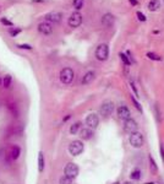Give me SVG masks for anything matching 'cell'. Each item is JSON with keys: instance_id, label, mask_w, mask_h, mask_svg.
<instances>
[{"instance_id": "6da1fadb", "label": "cell", "mask_w": 164, "mask_h": 184, "mask_svg": "<svg viewBox=\"0 0 164 184\" xmlns=\"http://www.w3.org/2000/svg\"><path fill=\"white\" fill-rule=\"evenodd\" d=\"M74 77H75V72L71 68H64L60 71V81L65 85H70L74 81Z\"/></svg>"}, {"instance_id": "9c48e42d", "label": "cell", "mask_w": 164, "mask_h": 184, "mask_svg": "<svg viewBox=\"0 0 164 184\" xmlns=\"http://www.w3.org/2000/svg\"><path fill=\"white\" fill-rule=\"evenodd\" d=\"M137 129H138V125H137V123L135 122L133 119L130 118V119L125 120V123H124V130H125L126 133H129V134L136 133Z\"/></svg>"}, {"instance_id": "2e32d148", "label": "cell", "mask_w": 164, "mask_h": 184, "mask_svg": "<svg viewBox=\"0 0 164 184\" xmlns=\"http://www.w3.org/2000/svg\"><path fill=\"white\" fill-rule=\"evenodd\" d=\"M161 7V1L159 0H151L148 2V9L149 11H157Z\"/></svg>"}, {"instance_id": "ba28073f", "label": "cell", "mask_w": 164, "mask_h": 184, "mask_svg": "<svg viewBox=\"0 0 164 184\" xmlns=\"http://www.w3.org/2000/svg\"><path fill=\"white\" fill-rule=\"evenodd\" d=\"M99 124V118L97 114L95 113H91L86 117V125L90 128V129H96Z\"/></svg>"}, {"instance_id": "e575fe53", "label": "cell", "mask_w": 164, "mask_h": 184, "mask_svg": "<svg viewBox=\"0 0 164 184\" xmlns=\"http://www.w3.org/2000/svg\"><path fill=\"white\" fill-rule=\"evenodd\" d=\"M113 184H120V183H118V182H115V183H113Z\"/></svg>"}, {"instance_id": "9a60e30c", "label": "cell", "mask_w": 164, "mask_h": 184, "mask_svg": "<svg viewBox=\"0 0 164 184\" xmlns=\"http://www.w3.org/2000/svg\"><path fill=\"white\" fill-rule=\"evenodd\" d=\"M95 71H88L85 74V76L82 77V84L83 85H88L90 82H92V80L95 79Z\"/></svg>"}, {"instance_id": "cb8c5ba5", "label": "cell", "mask_w": 164, "mask_h": 184, "mask_svg": "<svg viewBox=\"0 0 164 184\" xmlns=\"http://www.w3.org/2000/svg\"><path fill=\"white\" fill-rule=\"evenodd\" d=\"M59 184H72V179L71 178H69V177H61L60 178V181H59Z\"/></svg>"}, {"instance_id": "52a82bcc", "label": "cell", "mask_w": 164, "mask_h": 184, "mask_svg": "<svg viewBox=\"0 0 164 184\" xmlns=\"http://www.w3.org/2000/svg\"><path fill=\"white\" fill-rule=\"evenodd\" d=\"M67 24H69L70 27H72V28H77V27L82 24V15H81L78 11L71 14V16L69 17Z\"/></svg>"}, {"instance_id": "d590c367", "label": "cell", "mask_w": 164, "mask_h": 184, "mask_svg": "<svg viewBox=\"0 0 164 184\" xmlns=\"http://www.w3.org/2000/svg\"><path fill=\"white\" fill-rule=\"evenodd\" d=\"M0 11H1V7H0Z\"/></svg>"}, {"instance_id": "484cf974", "label": "cell", "mask_w": 164, "mask_h": 184, "mask_svg": "<svg viewBox=\"0 0 164 184\" xmlns=\"http://www.w3.org/2000/svg\"><path fill=\"white\" fill-rule=\"evenodd\" d=\"M17 48L20 49H27V50H32V47L30 44H17Z\"/></svg>"}, {"instance_id": "4316f807", "label": "cell", "mask_w": 164, "mask_h": 184, "mask_svg": "<svg viewBox=\"0 0 164 184\" xmlns=\"http://www.w3.org/2000/svg\"><path fill=\"white\" fill-rule=\"evenodd\" d=\"M120 58H121V60L124 61L125 65H129V64H130V61H129V59H128V57H126L124 53H120Z\"/></svg>"}, {"instance_id": "836d02e7", "label": "cell", "mask_w": 164, "mask_h": 184, "mask_svg": "<svg viewBox=\"0 0 164 184\" xmlns=\"http://www.w3.org/2000/svg\"><path fill=\"white\" fill-rule=\"evenodd\" d=\"M124 184H132V183H131V182H125Z\"/></svg>"}, {"instance_id": "f546056e", "label": "cell", "mask_w": 164, "mask_h": 184, "mask_svg": "<svg viewBox=\"0 0 164 184\" xmlns=\"http://www.w3.org/2000/svg\"><path fill=\"white\" fill-rule=\"evenodd\" d=\"M1 22H2L4 25H6V26H10V27H12V26H14L11 21H9V20H6V19H4V17L1 19Z\"/></svg>"}, {"instance_id": "44dd1931", "label": "cell", "mask_w": 164, "mask_h": 184, "mask_svg": "<svg viewBox=\"0 0 164 184\" xmlns=\"http://www.w3.org/2000/svg\"><path fill=\"white\" fill-rule=\"evenodd\" d=\"M83 2H85V0H74V7L76 9V10H80V9H82V6H83Z\"/></svg>"}, {"instance_id": "1f68e13d", "label": "cell", "mask_w": 164, "mask_h": 184, "mask_svg": "<svg viewBox=\"0 0 164 184\" xmlns=\"http://www.w3.org/2000/svg\"><path fill=\"white\" fill-rule=\"evenodd\" d=\"M159 151H161L162 158H163V161H164V145L163 144H161V146H159Z\"/></svg>"}, {"instance_id": "7a4b0ae2", "label": "cell", "mask_w": 164, "mask_h": 184, "mask_svg": "<svg viewBox=\"0 0 164 184\" xmlns=\"http://www.w3.org/2000/svg\"><path fill=\"white\" fill-rule=\"evenodd\" d=\"M108 57H109V47H108V44H105V43L99 44L97 47V49H96V58L100 61H104L108 59Z\"/></svg>"}, {"instance_id": "5bb4252c", "label": "cell", "mask_w": 164, "mask_h": 184, "mask_svg": "<svg viewBox=\"0 0 164 184\" xmlns=\"http://www.w3.org/2000/svg\"><path fill=\"white\" fill-rule=\"evenodd\" d=\"M80 136H81L82 140H90V139L93 136V131H92L90 128L81 129V131H80Z\"/></svg>"}, {"instance_id": "7402d4cb", "label": "cell", "mask_w": 164, "mask_h": 184, "mask_svg": "<svg viewBox=\"0 0 164 184\" xmlns=\"http://www.w3.org/2000/svg\"><path fill=\"white\" fill-rule=\"evenodd\" d=\"M147 57H148V59H152V60H157V61L162 60V57L157 55L156 53H147Z\"/></svg>"}, {"instance_id": "d6a6232c", "label": "cell", "mask_w": 164, "mask_h": 184, "mask_svg": "<svg viewBox=\"0 0 164 184\" xmlns=\"http://www.w3.org/2000/svg\"><path fill=\"white\" fill-rule=\"evenodd\" d=\"M130 2H131L132 5H136V4H137V1H136V0H130Z\"/></svg>"}, {"instance_id": "f1b7e54d", "label": "cell", "mask_w": 164, "mask_h": 184, "mask_svg": "<svg viewBox=\"0 0 164 184\" xmlns=\"http://www.w3.org/2000/svg\"><path fill=\"white\" fill-rule=\"evenodd\" d=\"M137 17H138L140 21H146V16H145V14H142L141 11L137 12Z\"/></svg>"}, {"instance_id": "83f0119b", "label": "cell", "mask_w": 164, "mask_h": 184, "mask_svg": "<svg viewBox=\"0 0 164 184\" xmlns=\"http://www.w3.org/2000/svg\"><path fill=\"white\" fill-rule=\"evenodd\" d=\"M20 32H21V28H15V30H12V28H11V30H10V34H11L12 37H15V36H16V34H19Z\"/></svg>"}, {"instance_id": "8992f818", "label": "cell", "mask_w": 164, "mask_h": 184, "mask_svg": "<svg viewBox=\"0 0 164 184\" xmlns=\"http://www.w3.org/2000/svg\"><path fill=\"white\" fill-rule=\"evenodd\" d=\"M113 111H114V103H113L111 101H105V102H103L102 106H100V108H99V112H100V114H102L104 118L109 117V116L113 113Z\"/></svg>"}, {"instance_id": "d4e9b609", "label": "cell", "mask_w": 164, "mask_h": 184, "mask_svg": "<svg viewBox=\"0 0 164 184\" xmlns=\"http://www.w3.org/2000/svg\"><path fill=\"white\" fill-rule=\"evenodd\" d=\"M10 84H11V76L10 75H6L5 79H4V87H10Z\"/></svg>"}, {"instance_id": "5b68a950", "label": "cell", "mask_w": 164, "mask_h": 184, "mask_svg": "<svg viewBox=\"0 0 164 184\" xmlns=\"http://www.w3.org/2000/svg\"><path fill=\"white\" fill-rule=\"evenodd\" d=\"M83 149H85L83 144L80 140H75L69 145V152L71 153L72 156H78L80 153H82Z\"/></svg>"}, {"instance_id": "e0dca14e", "label": "cell", "mask_w": 164, "mask_h": 184, "mask_svg": "<svg viewBox=\"0 0 164 184\" xmlns=\"http://www.w3.org/2000/svg\"><path fill=\"white\" fill-rule=\"evenodd\" d=\"M148 161H149V168H151V172L152 173H154V174H157L158 173V166L156 164V161H154V158L149 155V157H148Z\"/></svg>"}, {"instance_id": "ac0fdd59", "label": "cell", "mask_w": 164, "mask_h": 184, "mask_svg": "<svg viewBox=\"0 0 164 184\" xmlns=\"http://www.w3.org/2000/svg\"><path fill=\"white\" fill-rule=\"evenodd\" d=\"M44 169V156H43V152L38 153V171L39 172H43Z\"/></svg>"}, {"instance_id": "30bf717a", "label": "cell", "mask_w": 164, "mask_h": 184, "mask_svg": "<svg viewBox=\"0 0 164 184\" xmlns=\"http://www.w3.org/2000/svg\"><path fill=\"white\" fill-rule=\"evenodd\" d=\"M61 17H63V15L60 14V12H49V14H47L45 15V20H47V22H52V24H59L60 21H61Z\"/></svg>"}, {"instance_id": "277c9868", "label": "cell", "mask_w": 164, "mask_h": 184, "mask_svg": "<svg viewBox=\"0 0 164 184\" xmlns=\"http://www.w3.org/2000/svg\"><path fill=\"white\" fill-rule=\"evenodd\" d=\"M64 173H65L66 177L71 178V179H75L77 176H78V167L76 163H67L64 168Z\"/></svg>"}, {"instance_id": "603a6c76", "label": "cell", "mask_w": 164, "mask_h": 184, "mask_svg": "<svg viewBox=\"0 0 164 184\" xmlns=\"http://www.w3.org/2000/svg\"><path fill=\"white\" fill-rule=\"evenodd\" d=\"M130 177H131V179H135V181H138L140 178H141V172L140 171H133L131 174H130Z\"/></svg>"}, {"instance_id": "8d00e7d4", "label": "cell", "mask_w": 164, "mask_h": 184, "mask_svg": "<svg viewBox=\"0 0 164 184\" xmlns=\"http://www.w3.org/2000/svg\"><path fill=\"white\" fill-rule=\"evenodd\" d=\"M0 82H1V80H0Z\"/></svg>"}, {"instance_id": "4fadbf2b", "label": "cell", "mask_w": 164, "mask_h": 184, "mask_svg": "<svg viewBox=\"0 0 164 184\" xmlns=\"http://www.w3.org/2000/svg\"><path fill=\"white\" fill-rule=\"evenodd\" d=\"M38 31L42 33V34H50L53 32V27L49 22H42L38 25Z\"/></svg>"}, {"instance_id": "d6986e66", "label": "cell", "mask_w": 164, "mask_h": 184, "mask_svg": "<svg viewBox=\"0 0 164 184\" xmlns=\"http://www.w3.org/2000/svg\"><path fill=\"white\" fill-rule=\"evenodd\" d=\"M20 153H21L20 147H19V146H14V147L11 149V158H12V160H17V158L20 157Z\"/></svg>"}, {"instance_id": "ffe728a7", "label": "cell", "mask_w": 164, "mask_h": 184, "mask_svg": "<svg viewBox=\"0 0 164 184\" xmlns=\"http://www.w3.org/2000/svg\"><path fill=\"white\" fill-rule=\"evenodd\" d=\"M80 126H81V123H80V122L72 124V125H71V128H70V133H71L72 135L77 134V133H78V130H80Z\"/></svg>"}, {"instance_id": "3957f363", "label": "cell", "mask_w": 164, "mask_h": 184, "mask_svg": "<svg viewBox=\"0 0 164 184\" xmlns=\"http://www.w3.org/2000/svg\"><path fill=\"white\" fill-rule=\"evenodd\" d=\"M143 142H145V139H143V135L141 133L136 131V133H132L130 135V144H131L132 147L140 149L143 146Z\"/></svg>"}, {"instance_id": "4dcf8cb0", "label": "cell", "mask_w": 164, "mask_h": 184, "mask_svg": "<svg viewBox=\"0 0 164 184\" xmlns=\"http://www.w3.org/2000/svg\"><path fill=\"white\" fill-rule=\"evenodd\" d=\"M132 102H133V104H135V107H136V108H137L138 111H142V108H141V106H140V103H138V102H137V101H136V99H135L133 97H132Z\"/></svg>"}, {"instance_id": "7c38bea8", "label": "cell", "mask_w": 164, "mask_h": 184, "mask_svg": "<svg viewBox=\"0 0 164 184\" xmlns=\"http://www.w3.org/2000/svg\"><path fill=\"white\" fill-rule=\"evenodd\" d=\"M114 21H115V19H114V16L111 14H105L102 17V25L104 27H111L114 25Z\"/></svg>"}, {"instance_id": "8fae6325", "label": "cell", "mask_w": 164, "mask_h": 184, "mask_svg": "<svg viewBox=\"0 0 164 184\" xmlns=\"http://www.w3.org/2000/svg\"><path fill=\"white\" fill-rule=\"evenodd\" d=\"M118 117L123 120H128L131 118V113H130V109L126 107V106H120L118 108Z\"/></svg>"}]
</instances>
